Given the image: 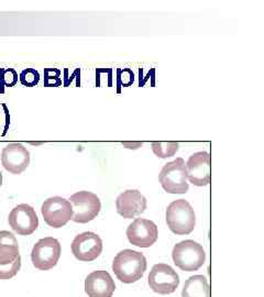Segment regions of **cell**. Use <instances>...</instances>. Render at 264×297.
I'll use <instances>...</instances> for the list:
<instances>
[{
    "instance_id": "1",
    "label": "cell",
    "mask_w": 264,
    "mask_h": 297,
    "mask_svg": "<svg viewBox=\"0 0 264 297\" xmlns=\"http://www.w3.org/2000/svg\"><path fill=\"white\" fill-rule=\"evenodd\" d=\"M112 271L122 283H134L141 280L147 271V259L138 251H120L112 261Z\"/></svg>"
},
{
    "instance_id": "2",
    "label": "cell",
    "mask_w": 264,
    "mask_h": 297,
    "mask_svg": "<svg viewBox=\"0 0 264 297\" xmlns=\"http://www.w3.org/2000/svg\"><path fill=\"white\" fill-rule=\"evenodd\" d=\"M166 224L175 235L192 234L196 226V215L191 204L185 199L172 202L166 209Z\"/></svg>"
},
{
    "instance_id": "3",
    "label": "cell",
    "mask_w": 264,
    "mask_h": 297,
    "mask_svg": "<svg viewBox=\"0 0 264 297\" xmlns=\"http://www.w3.org/2000/svg\"><path fill=\"white\" fill-rule=\"evenodd\" d=\"M172 258L175 266L182 271L193 272L201 269L205 260L206 253L202 245L194 240L181 241L175 245L172 251Z\"/></svg>"
},
{
    "instance_id": "4",
    "label": "cell",
    "mask_w": 264,
    "mask_h": 297,
    "mask_svg": "<svg viewBox=\"0 0 264 297\" xmlns=\"http://www.w3.org/2000/svg\"><path fill=\"white\" fill-rule=\"evenodd\" d=\"M163 190L170 194H186L190 190L187 183L185 161L182 158L169 162L163 166L159 175Z\"/></svg>"
},
{
    "instance_id": "5",
    "label": "cell",
    "mask_w": 264,
    "mask_h": 297,
    "mask_svg": "<svg viewBox=\"0 0 264 297\" xmlns=\"http://www.w3.org/2000/svg\"><path fill=\"white\" fill-rule=\"evenodd\" d=\"M68 201L73 207L72 220L77 224H87L94 220L101 209L98 196L87 191L75 193Z\"/></svg>"
},
{
    "instance_id": "6",
    "label": "cell",
    "mask_w": 264,
    "mask_h": 297,
    "mask_svg": "<svg viewBox=\"0 0 264 297\" xmlns=\"http://www.w3.org/2000/svg\"><path fill=\"white\" fill-rule=\"evenodd\" d=\"M61 257L60 241L55 238L46 237L34 245L31 252L33 266L41 271H47L54 268Z\"/></svg>"
},
{
    "instance_id": "7",
    "label": "cell",
    "mask_w": 264,
    "mask_h": 297,
    "mask_svg": "<svg viewBox=\"0 0 264 297\" xmlns=\"http://www.w3.org/2000/svg\"><path fill=\"white\" fill-rule=\"evenodd\" d=\"M41 214L45 223L53 228H62L73 217L72 204L67 199L55 196L47 198L42 204Z\"/></svg>"
},
{
    "instance_id": "8",
    "label": "cell",
    "mask_w": 264,
    "mask_h": 297,
    "mask_svg": "<svg viewBox=\"0 0 264 297\" xmlns=\"http://www.w3.org/2000/svg\"><path fill=\"white\" fill-rule=\"evenodd\" d=\"M149 285L153 292L161 295L174 293L180 285V277L169 264L153 266L149 274Z\"/></svg>"
},
{
    "instance_id": "9",
    "label": "cell",
    "mask_w": 264,
    "mask_h": 297,
    "mask_svg": "<svg viewBox=\"0 0 264 297\" xmlns=\"http://www.w3.org/2000/svg\"><path fill=\"white\" fill-rule=\"evenodd\" d=\"M8 223L18 235L30 236L39 227V218L33 207L28 204H20L11 210Z\"/></svg>"
},
{
    "instance_id": "10",
    "label": "cell",
    "mask_w": 264,
    "mask_h": 297,
    "mask_svg": "<svg viewBox=\"0 0 264 297\" xmlns=\"http://www.w3.org/2000/svg\"><path fill=\"white\" fill-rule=\"evenodd\" d=\"M128 240L131 245L139 248L152 247L159 237L158 227L152 220L137 218L127 229Z\"/></svg>"
},
{
    "instance_id": "11",
    "label": "cell",
    "mask_w": 264,
    "mask_h": 297,
    "mask_svg": "<svg viewBox=\"0 0 264 297\" xmlns=\"http://www.w3.org/2000/svg\"><path fill=\"white\" fill-rule=\"evenodd\" d=\"M72 252L74 257L79 261H94L102 252L101 238L94 232H83L75 237L73 240Z\"/></svg>"
},
{
    "instance_id": "12",
    "label": "cell",
    "mask_w": 264,
    "mask_h": 297,
    "mask_svg": "<svg viewBox=\"0 0 264 297\" xmlns=\"http://www.w3.org/2000/svg\"><path fill=\"white\" fill-rule=\"evenodd\" d=\"M187 180L195 186H206L210 182V155L206 151L190 156L186 164Z\"/></svg>"
},
{
    "instance_id": "13",
    "label": "cell",
    "mask_w": 264,
    "mask_h": 297,
    "mask_svg": "<svg viewBox=\"0 0 264 297\" xmlns=\"http://www.w3.org/2000/svg\"><path fill=\"white\" fill-rule=\"evenodd\" d=\"M1 164L11 174L19 175L30 164L29 151L21 143H9L1 152Z\"/></svg>"
},
{
    "instance_id": "14",
    "label": "cell",
    "mask_w": 264,
    "mask_h": 297,
    "mask_svg": "<svg viewBox=\"0 0 264 297\" xmlns=\"http://www.w3.org/2000/svg\"><path fill=\"white\" fill-rule=\"evenodd\" d=\"M147 198L138 190H127L117 197V213L126 219H132L147 209Z\"/></svg>"
},
{
    "instance_id": "15",
    "label": "cell",
    "mask_w": 264,
    "mask_h": 297,
    "mask_svg": "<svg viewBox=\"0 0 264 297\" xmlns=\"http://www.w3.org/2000/svg\"><path fill=\"white\" fill-rule=\"evenodd\" d=\"M116 284L106 271H95L85 280V292L89 297H112Z\"/></svg>"
},
{
    "instance_id": "16",
    "label": "cell",
    "mask_w": 264,
    "mask_h": 297,
    "mask_svg": "<svg viewBox=\"0 0 264 297\" xmlns=\"http://www.w3.org/2000/svg\"><path fill=\"white\" fill-rule=\"evenodd\" d=\"M19 245L12 232L0 231V266L12 263L19 257Z\"/></svg>"
},
{
    "instance_id": "17",
    "label": "cell",
    "mask_w": 264,
    "mask_h": 297,
    "mask_svg": "<svg viewBox=\"0 0 264 297\" xmlns=\"http://www.w3.org/2000/svg\"><path fill=\"white\" fill-rule=\"evenodd\" d=\"M182 297H209V285L203 275H194L184 284Z\"/></svg>"
},
{
    "instance_id": "18",
    "label": "cell",
    "mask_w": 264,
    "mask_h": 297,
    "mask_svg": "<svg viewBox=\"0 0 264 297\" xmlns=\"http://www.w3.org/2000/svg\"><path fill=\"white\" fill-rule=\"evenodd\" d=\"M153 153L161 159L174 156L179 151V142H152L151 144Z\"/></svg>"
},
{
    "instance_id": "19",
    "label": "cell",
    "mask_w": 264,
    "mask_h": 297,
    "mask_svg": "<svg viewBox=\"0 0 264 297\" xmlns=\"http://www.w3.org/2000/svg\"><path fill=\"white\" fill-rule=\"evenodd\" d=\"M18 83V73L13 68H0V93H4V87H13Z\"/></svg>"
},
{
    "instance_id": "20",
    "label": "cell",
    "mask_w": 264,
    "mask_h": 297,
    "mask_svg": "<svg viewBox=\"0 0 264 297\" xmlns=\"http://www.w3.org/2000/svg\"><path fill=\"white\" fill-rule=\"evenodd\" d=\"M20 83L26 87H33L40 82V74L34 68H25L19 75Z\"/></svg>"
},
{
    "instance_id": "21",
    "label": "cell",
    "mask_w": 264,
    "mask_h": 297,
    "mask_svg": "<svg viewBox=\"0 0 264 297\" xmlns=\"http://www.w3.org/2000/svg\"><path fill=\"white\" fill-rule=\"evenodd\" d=\"M21 269V257L19 256L12 263L0 266V280H10L18 274Z\"/></svg>"
},
{
    "instance_id": "22",
    "label": "cell",
    "mask_w": 264,
    "mask_h": 297,
    "mask_svg": "<svg viewBox=\"0 0 264 297\" xmlns=\"http://www.w3.org/2000/svg\"><path fill=\"white\" fill-rule=\"evenodd\" d=\"M62 72L58 68L44 69V86L46 87H58L62 85Z\"/></svg>"
},
{
    "instance_id": "23",
    "label": "cell",
    "mask_w": 264,
    "mask_h": 297,
    "mask_svg": "<svg viewBox=\"0 0 264 297\" xmlns=\"http://www.w3.org/2000/svg\"><path fill=\"white\" fill-rule=\"evenodd\" d=\"M2 108H3V110H4V115H6V125H4V130H3V133H2V136H4V134L7 133L8 129H9V125H10V116H9L8 107H7L6 105H4V104H2Z\"/></svg>"
},
{
    "instance_id": "24",
    "label": "cell",
    "mask_w": 264,
    "mask_h": 297,
    "mask_svg": "<svg viewBox=\"0 0 264 297\" xmlns=\"http://www.w3.org/2000/svg\"><path fill=\"white\" fill-rule=\"evenodd\" d=\"M1 185H2V174L1 172H0V187H1Z\"/></svg>"
}]
</instances>
